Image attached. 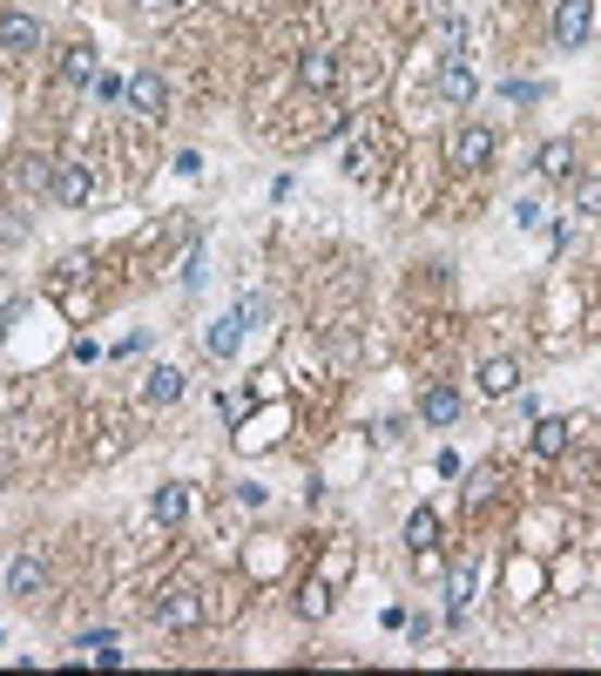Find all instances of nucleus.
Segmentation results:
<instances>
[{
  "label": "nucleus",
  "instance_id": "f257e3e1",
  "mask_svg": "<svg viewBox=\"0 0 601 676\" xmlns=\"http://www.w3.org/2000/svg\"><path fill=\"white\" fill-rule=\"evenodd\" d=\"M447 163L453 170H487L493 163V129H487V122H460L453 142H447Z\"/></svg>",
  "mask_w": 601,
  "mask_h": 676
},
{
  "label": "nucleus",
  "instance_id": "f03ea898",
  "mask_svg": "<svg viewBox=\"0 0 601 676\" xmlns=\"http://www.w3.org/2000/svg\"><path fill=\"white\" fill-rule=\"evenodd\" d=\"M155 623L163 629H197L203 623V596L189 589V581H170V589L155 596Z\"/></svg>",
  "mask_w": 601,
  "mask_h": 676
},
{
  "label": "nucleus",
  "instance_id": "7ed1b4c3",
  "mask_svg": "<svg viewBox=\"0 0 601 676\" xmlns=\"http://www.w3.org/2000/svg\"><path fill=\"white\" fill-rule=\"evenodd\" d=\"M122 96H129V109H136L142 122H163V115H170V88H163V75H155V68L129 75V88H122Z\"/></svg>",
  "mask_w": 601,
  "mask_h": 676
},
{
  "label": "nucleus",
  "instance_id": "20e7f679",
  "mask_svg": "<svg viewBox=\"0 0 601 676\" xmlns=\"http://www.w3.org/2000/svg\"><path fill=\"white\" fill-rule=\"evenodd\" d=\"M41 48V21L35 14H0V61H27Z\"/></svg>",
  "mask_w": 601,
  "mask_h": 676
},
{
  "label": "nucleus",
  "instance_id": "39448f33",
  "mask_svg": "<svg viewBox=\"0 0 601 676\" xmlns=\"http://www.w3.org/2000/svg\"><path fill=\"white\" fill-rule=\"evenodd\" d=\"M588 27H594V0H561V8H554V41L561 48H581Z\"/></svg>",
  "mask_w": 601,
  "mask_h": 676
},
{
  "label": "nucleus",
  "instance_id": "423d86ee",
  "mask_svg": "<svg viewBox=\"0 0 601 676\" xmlns=\"http://www.w3.org/2000/svg\"><path fill=\"white\" fill-rule=\"evenodd\" d=\"M41 589H48V562H41V555H14V562H8V596H14V602H35Z\"/></svg>",
  "mask_w": 601,
  "mask_h": 676
},
{
  "label": "nucleus",
  "instance_id": "0eeeda50",
  "mask_svg": "<svg viewBox=\"0 0 601 676\" xmlns=\"http://www.w3.org/2000/svg\"><path fill=\"white\" fill-rule=\"evenodd\" d=\"M298 88H311V96L338 88V54H331V48H311V54L298 61Z\"/></svg>",
  "mask_w": 601,
  "mask_h": 676
},
{
  "label": "nucleus",
  "instance_id": "6e6552de",
  "mask_svg": "<svg viewBox=\"0 0 601 676\" xmlns=\"http://www.w3.org/2000/svg\"><path fill=\"white\" fill-rule=\"evenodd\" d=\"M460 413H466L460 386H426V399H420V420H426V426H453Z\"/></svg>",
  "mask_w": 601,
  "mask_h": 676
},
{
  "label": "nucleus",
  "instance_id": "1a4fd4ad",
  "mask_svg": "<svg viewBox=\"0 0 601 676\" xmlns=\"http://www.w3.org/2000/svg\"><path fill=\"white\" fill-rule=\"evenodd\" d=\"M54 197L68 203V210H82V203L95 197V176H88V163H54Z\"/></svg>",
  "mask_w": 601,
  "mask_h": 676
},
{
  "label": "nucleus",
  "instance_id": "9d476101",
  "mask_svg": "<svg viewBox=\"0 0 601 676\" xmlns=\"http://www.w3.org/2000/svg\"><path fill=\"white\" fill-rule=\"evenodd\" d=\"M567 440H575V420H534V453L541 460H561Z\"/></svg>",
  "mask_w": 601,
  "mask_h": 676
},
{
  "label": "nucleus",
  "instance_id": "9b49d317",
  "mask_svg": "<svg viewBox=\"0 0 601 676\" xmlns=\"http://www.w3.org/2000/svg\"><path fill=\"white\" fill-rule=\"evenodd\" d=\"M534 170H541L548 183H567V176H575V142H541V157H534Z\"/></svg>",
  "mask_w": 601,
  "mask_h": 676
},
{
  "label": "nucleus",
  "instance_id": "f8f14e48",
  "mask_svg": "<svg viewBox=\"0 0 601 676\" xmlns=\"http://www.w3.org/2000/svg\"><path fill=\"white\" fill-rule=\"evenodd\" d=\"M439 96H447V102H473V96H480V75H473L466 61H447V68H439Z\"/></svg>",
  "mask_w": 601,
  "mask_h": 676
},
{
  "label": "nucleus",
  "instance_id": "ddd939ff",
  "mask_svg": "<svg viewBox=\"0 0 601 676\" xmlns=\"http://www.w3.org/2000/svg\"><path fill=\"white\" fill-rule=\"evenodd\" d=\"M514 386H521V365H514V359H487V365H480V392L508 399Z\"/></svg>",
  "mask_w": 601,
  "mask_h": 676
},
{
  "label": "nucleus",
  "instance_id": "4468645a",
  "mask_svg": "<svg viewBox=\"0 0 601 676\" xmlns=\"http://www.w3.org/2000/svg\"><path fill=\"white\" fill-rule=\"evenodd\" d=\"M149 514L155 521H183L189 514V487L183 480H163V487H155V501H149Z\"/></svg>",
  "mask_w": 601,
  "mask_h": 676
},
{
  "label": "nucleus",
  "instance_id": "2eb2a0df",
  "mask_svg": "<svg viewBox=\"0 0 601 676\" xmlns=\"http://www.w3.org/2000/svg\"><path fill=\"white\" fill-rule=\"evenodd\" d=\"M176 399H183V373L176 365H155L149 373V406H176Z\"/></svg>",
  "mask_w": 601,
  "mask_h": 676
},
{
  "label": "nucleus",
  "instance_id": "dca6fc26",
  "mask_svg": "<svg viewBox=\"0 0 601 676\" xmlns=\"http://www.w3.org/2000/svg\"><path fill=\"white\" fill-rule=\"evenodd\" d=\"M567 197H575V217H601V176H567Z\"/></svg>",
  "mask_w": 601,
  "mask_h": 676
},
{
  "label": "nucleus",
  "instance_id": "f3484780",
  "mask_svg": "<svg viewBox=\"0 0 601 676\" xmlns=\"http://www.w3.org/2000/svg\"><path fill=\"white\" fill-rule=\"evenodd\" d=\"M237 346H243V312H230V318L210 325V352H216V359H230Z\"/></svg>",
  "mask_w": 601,
  "mask_h": 676
},
{
  "label": "nucleus",
  "instance_id": "a211bd4d",
  "mask_svg": "<svg viewBox=\"0 0 601 676\" xmlns=\"http://www.w3.org/2000/svg\"><path fill=\"white\" fill-rule=\"evenodd\" d=\"M372 170H378V142L352 136V142H345V176H372Z\"/></svg>",
  "mask_w": 601,
  "mask_h": 676
},
{
  "label": "nucleus",
  "instance_id": "6ab92c4d",
  "mask_svg": "<svg viewBox=\"0 0 601 676\" xmlns=\"http://www.w3.org/2000/svg\"><path fill=\"white\" fill-rule=\"evenodd\" d=\"M433 541H439V514L413 508V514H405V548H433Z\"/></svg>",
  "mask_w": 601,
  "mask_h": 676
},
{
  "label": "nucleus",
  "instance_id": "aec40b11",
  "mask_svg": "<svg viewBox=\"0 0 601 676\" xmlns=\"http://www.w3.org/2000/svg\"><path fill=\"white\" fill-rule=\"evenodd\" d=\"M95 75V48L75 41V48H61V82H88Z\"/></svg>",
  "mask_w": 601,
  "mask_h": 676
},
{
  "label": "nucleus",
  "instance_id": "412c9836",
  "mask_svg": "<svg viewBox=\"0 0 601 676\" xmlns=\"http://www.w3.org/2000/svg\"><path fill=\"white\" fill-rule=\"evenodd\" d=\"M473 589H480V562H466V568L453 575V623H460L466 609H473Z\"/></svg>",
  "mask_w": 601,
  "mask_h": 676
},
{
  "label": "nucleus",
  "instance_id": "4be33fe9",
  "mask_svg": "<svg viewBox=\"0 0 601 676\" xmlns=\"http://www.w3.org/2000/svg\"><path fill=\"white\" fill-rule=\"evenodd\" d=\"M75 650H88L95 663H122V650H115V636H109V629H82Z\"/></svg>",
  "mask_w": 601,
  "mask_h": 676
},
{
  "label": "nucleus",
  "instance_id": "5701e85b",
  "mask_svg": "<svg viewBox=\"0 0 601 676\" xmlns=\"http://www.w3.org/2000/svg\"><path fill=\"white\" fill-rule=\"evenodd\" d=\"M21 183H27V190H54V157H27Z\"/></svg>",
  "mask_w": 601,
  "mask_h": 676
},
{
  "label": "nucleus",
  "instance_id": "b1692460",
  "mask_svg": "<svg viewBox=\"0 0 601 676\" xmlns=\"http://www.w3.org/2000/svg\"><path fill=\"white\" fill-rule=\"evenodd\" d=\"M493 495H500V467H480L466 480V501H493Z\"/></svg>",
  "mask_w": 601,
  "mask_h": 676
},
{
  "label": "nucleus",
  "instance_id": "393cba45",
  "mask_svg": "<svg viewBox=\"0 0 601 676\" xmlns=\"http://www.w3.org/2000/svg\"><path fill=\"white\" fill-rule=\"evenodd\" d=\"M500 96L521 109V102H541V96H548V82H500Z\"/></svg>",
  "mask_w": 601,
  "mask_h": 676
},
{
  "label": "nucleus",
  "instance_id": "a878e982",
  "mask_svg": "<svg viewBox=\"0 0 601 676\" xmlns=\"http://www.w3.org/2000/svg\"><path fill=\"white\" fill-rule=\"evenodd\" d=\"M298 609H304V616H311V623H318V616H325V609H331V589H318V581H311V589L298 596Z\"/></svg>",
  "mask_w": 601,
  "mask_h": 676
},
{
  "label": "nucleus",
  "instance_id": "bb28decb",
  "mask_svg": "<svg viewBox=\"0 0 601 676\" xmlns=\"http://www.w3.org/2000/svg\"><path fill=\"white\" fill-rule=\"evenodd\" d=\"M136 8H142V14H149V21H170V14H176V8H183V0H136Z\"/></svg>",
  "mask_w": 601,
  "mask_h": 676
},
{
  "label": "nucleus",
  "instance_id": "cd10ccee",
  "mask_svg": "<svg viewBox=\"0 0 601 676\" xmlns=\"http://www.w3.org/2000/svg\"><path fill=\"white\" fill-rule=\"evenodd\" d=\"M594 656H601V642H594Z\"/></svg>",
  "mask_w": 601,
  "mask_h": 676
}]
</instances>
